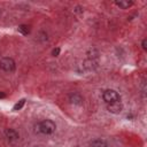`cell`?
<instances>
[{
    "label": "cell",
    "instance_id": "6da1fadb",
    "mask_svg": "<svg viewBox=\"0 0 147 147\" xmlns=\"http://www.w3.org/2000/svg\"><path fill=\"white\" fill-rule=\"evenodd\" d=\"M56 129V125L51 119H44L36 125V132L41 134H52Z\"/></svg>",
    "mask_w": 147,
    "mask_h": 147
},
{
    "label": "cell",
    "instance_id": "7a4b0ae2",
    "mask_svg": "<svg viewBox=\"0 0 147 147\" xmlns=\"http://www.w3.org/2000/svg\"><path fill=\"white\" fill-rule=\"evenodd\" d=\"M0 68L6 72H13L16 68V63L11 57H2L0 60Z\"/></svg>",
    "mask_w": 147,
    "mask_h": 147
},
{
    "label": "cell",
    "instance_id": "3957f363",
    "mask_svg": "<svg viewBox=\"0 0 147 147\" xmlns=\"http://www.w3.org/2000/svg\"><path fill=\"white\" fill-rule=\"evenodd\" d=\"M102 99H103L107 103H110V102L119 101V100H121V96H119V94H118L115 90H106V91H103V93H102Z\"/></svg>",
    "mask_w": 147,
    "mask_h": 147
},
{
    "label": "cell",
    "instance_id": "277c9868",
    "mask_svg": "<svg viewBox=\"0 0 147 147\" xmlns=\"http://www.w3.org/2000/svg\"><path fill=\"white\" fill-rule=\"evenodd\" d=\"M107 110L111 114H119L123 110V105L121 103V101L110 102V103L107 105Z\"/></svg>",
    "mask_w": 147,
    "mask_h": 147
},
{
    "label": "cell",
    "instance_id": "5b68a950",
    "mask_svg": "<svg viewBox=\"0 0 147 147\" xmlns=\"http://www.w3.org/2000/svg\"><path fill=\"white\" fill-rule=\"evenodd\" d=\"M69 101H70V103L75 105V106H82L83 102H84V99L79 93L72 92V93L69 94Z\"/></svg>",
    "mask_w": 147,
    "mask_h": 147
},
{
    "label": "cell",
    "instance_id": "8992f818",
    "mask_svg": "<svg viewBox=\"0 0 147 147\" xmlns=\"http://www.w3.org/2000/svg\"><path fill=\"white\" fill-rule=\"evenodd\" d=\"M5 136L9 141H16L20 139V134L16 130L14 129H6L5 130Z\"/></svg>",
    "mask_w": 147,
    "mask_h": 147
},
{
    "label": "cell",
    "instance_id": "52a82bcc",
    "mask_svg": "<svg viewBox=\"0 0 147 147\" xmlns=\"http://www.w3.org/2000/svg\"><path fill=\"white\" fill-rule=\"evenodd\" d=\"M95 67H96V61H95V60L88 59V60H86V61L83 62V68H84L85 70H87V71L93 70Z\"/></svg>",
    "mask_w": 147,
    "mask_h": 147
},
{
    "label": "cell",
    "instance_id": "ba28073f",
    "mask_svg": "<svg viewBox=\"0 0 147 147\" xmlns=\"http://www.w3.org/2000/svg\"><path fill=\"white\" fill-rule=\"evenodd\" d=\"M115 3H116V6H118L122 9H127L129 7H131L133 5V2L129 1V0H119V1L117 0V1H115Z\"/></svg>",
    "mask_w": 147,
    "mask_h": 147
},
{
    "label": "cell",
    "instance_id": "9c48e42d",
    "mask_svg": "<svg viewBox=\"0 0 147 147\" xmlns=\"http://www.w3.org/2000/svg\"><path fill=\"white\" fill-rule=\"evenodd\" d=\"M91 147H109L108 144L102 139H95L91 142Z\"/></svg>",
    "mask_w": 147,
    "mask_h": 147
},
{
    "label": "cell",
    "instance_id": "30bf717a",
    "mask_svg": "<svg viewBox=\"0 0 147 147\" xmlns=\"http://www.w3.org/2000/svg\"><path fill=\"white\" fill-rule=\"evenodd\" d=\"M18 31H20L22 34L26 36V34L30 33V26H29V25H25V24H21V25L18 26Z\"/></svg>",
    "mask_w": 147,
    "mask_h": 147
},
{
    "label": "cell",
    "instance_id": "8fae6325",
    "mask_svg": "<svg viewBox=\"0 0 147 147\" xmlns=\"http://www.w3.org/2000/svg\"><path fill=\"white\" fill-rule=\"evenodd\" d=\"M87 55H88V59L94 60V59H96V57L99 56V52H98L95 48H91V49L87 52Z\"/></svg>",
    "mask_w": 147,
    "mask_h": 147
},
{
    "label": "cell",
    "instance_id": "7c38bea8",
    "mask_svg": "<svg viewBox=\"0 0 147 147\" xmlns=\"http://www.w3.org/2000/svg\"><path fill=\"white\" fill-rule=\"evenodd\" d=\"M24 103H25V100H24V99H22V100H20V101L14 106V108H13V109H14V110H20V109L24 106Z\"/></svg>",
    "mask_w": 147,
    "mask_h": 147
},
{
    "label": "cell",
    "instance_id": "4fadbf2b",
    "mask_svg": "<svg viewBox=\"0 0 147 147\" xmlns=\"http://www.w3.org/2000/svg\"><path fill=\"white\" fill-rule=\"evenodd\" d=\"M141 46H142V48L146 51L147 49V39H142V41H141Z\"/></svg>",
    "mask_w": 147,
    "mask_h": 147
},
{
    "label": "cell",
    "instance_id": "5bb4252c",
    "mask_svg": "<svg viewBox=\"0 0 147 147\" xmlns=\"http://www.w3.org/2000/svg\"><path fill=\"white\" fill-rule=\"evenodd\" d=\"M52 54H53V56H57L60 54V48H54L53 52H52Z\"/></svg>",
    "mask_w": 147,
    "mask_h": 147
},
{
    "label": "cell",
    "instance_id": "9a60e30c",
    "mask_svg": "<svg viewBox=\"0 0 147 147\" xmlns=\"http://www.w3.org/2000/svg\"><path fill=\"white\" fill-rule=\"evenodd\" d=\"M5 96H6L5 93H0V98H5Z\"/></svg>",
    "mask_w": 147,
    "mask_h": 147
}]
</instances>
